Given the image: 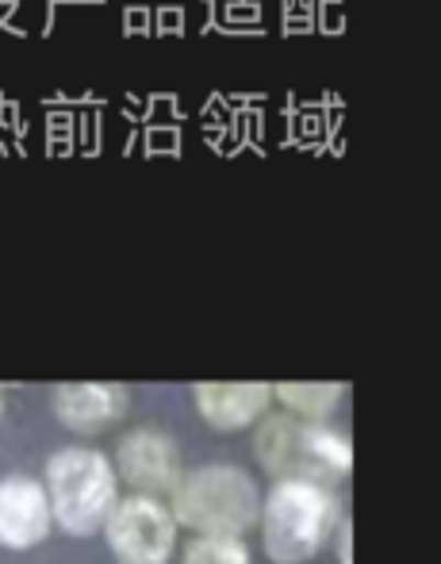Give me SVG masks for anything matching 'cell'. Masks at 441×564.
Listing matches in <instances>:
<instances>
[{"mask_svg":"<svg viewBox=\"0 0 441 564\" xmlns=\"http://www.w3.org/2000/svg\"><path fill=\"white\" fill-rule=\"evenodd\" d=\"M4 411H8V403H4V392H0V419H4Z\"/></svg>","mask_w":441,"mask_h":564,"instance_id":"cell-28","label":"cell"},{"mask_svg":"<svg viewBox=\"0 0 441 564\" xmlns=\"http://www.w3.org/2000/svg\"><path fill=\"white\" fill-rule=\"evenodd\" d=\"M54 534L43 480L27 473L0 476V550L31 553Z\"/></svg>","mask_w":441,"mask_h":564,"instance_id":"cell-7","label":"cell"},{"mask_svg":"<svg viewBox=\"0 0 441 564\" xmlns=\"http://www.w3.org/2000/svg\"><path fill=\"white\" fill-rule=\"evenodd\" d=\"M100 538L115 564H169L180 542V527L165 499L123 496L108 514Z\"/></svg>","mask_w":441,"mask_h":564,"instance_id":"cell-5","label":"cell"},{"mask_svg":"<svg viewBox=\"0 0 441 564\" xmlns=\"http://www.w3.org/2000/svg\"><path fill=\"white\" fill-rule=\"evenodd\" d=\"M350 542H353V527H350V514H345V519H342V522H338L334 538H330L327 553H330V550H334V557H338V564H353Z\"/></svg>","mask_w":441,"mask_h":564,"instance_id":"cell-21","label":"cell"},{"mask_svg":"<svg viewBox=\"0 0 441 564\" xmlns=\"http://www.w3.org/2000/svg\"><path fill=\"white\" fill-rule=\"evenodd\" d=\"M139 139H143L146 158H180V147H185L180 127H143Z\"/></svg>","mask_w":441,"mask_h":564,"instance_id":"cell-14","label":"cell"},{"mask_svg":"<svg viewBox=\"0 0 441 564\" xmlns=\"http://www.w3.org/2000/svg\"><path fill=\"white\" fill-rule=\"evenodd\" d=\"M169 511L192 538H246L262 511V484L234 460H208L185 468L169 496Z\"/></svg>","mask_w":441,"mask_h":564,"instance_id":"cell-2","label":"cell"},{"mask_svg":"<svg viewBox=\"0 0 441 564\" xmlns=\"http://www.w3.org/2000/svg\"><path fill=\"white\" fill-rule=\"evenodd\" d=\"M345 395H350V384H338V380L330 384H273V408L299 423H330Z\"/></svg>","mask_w":441,"mask_h":564,"instance_id":"cell-10","label":"cell"},{"mask_svg":"<svg viewBox=\"0 0 441 564\" xmlns=\"http://www.w3.org/2000/svg\"><path fill=\"white\" fill-rule=\"evenodd\" d=\"M58 4H104V0H58Z\"/></svg>","mask_w":441,"mask_h":564,"instance_id":"cell-27","label":"cell"},{"mask_svg":"<svg viewBox=\"0 0 441 564\" xmlns=\"http://www.w3.org/2000/svg\"><path fill=\"white\" fill-rule=\"evenodd\" d=\"M200 134H203V142L216 150V154L227 158V131H223V127H200Z\"/></svg>","mask_w":441,"mask_h":564,"instance_id":"cell-23","label":"cell"},{"mask_svg":"<svg viewBox=\"0 0 441 564\" xmlns=\"http://www.w3.org/2000/svg\"><path fill=\"white\" fill-rule=\"evenodd\" d=\"M139 127H131V134H128V142H123V154H135V147H139Z\"/></svg>","mask_w":441,"mask_h":564,"instance_id":"cell-26","label":"cell"},{"mask_svg":"<svg viewBox=\"0 0 441 564\" xmlns=\"http://www.w3.org/2000/svg\"><path fill=\"white\" fill-rule=\"evenodd\" d=\"M180 564H254L246 538H192Z\"/></svg>","mask_w":441,"mask_h":564,"instance_id":"cell-11","label":"cell"},{"mask_svg":"<svg viewBox=\"0 0 441 564\" xmlns=\"http://www.w3.org/2000/svg\"><path fill=\"white\" fill-rule=\"evenodd\" d=\"M154 35H173V39L185 35V8L177 0H169V4H162L154 12Z\"/></svg>","mask_w":441,"mask_h":564,"instance_id":"cell-16","label":"cell"},{"mask_svg":"<svg viewBox=\"0 0 441 564\" xmlns=\"http://www.w3.org/2000/svg\"><path fill=\"white\" fill-rule=\"evenodd\" d=\"M250 434L254 460L273 480H315L334 488L353 468L350 434L330 423H299L273 408Z\"/></svg>","mask_w":441,"mask_h":564,"instance_id":"cell-4","label":"cell"},{"mask_svg":"<svg viewBox=\"0 0 441 564\" xmlns=\"http://www.w3.org/2000/svg\"><path fill=\"white\" fill-rule=\"evenodd\" d=\"M192 408L216 434H246L273 411V384H196Z\"/></svg>","mask_w":441,"mask_h":564,"instance_id":"cell-9","label":"cell"},{"mask_svg":"<svg viewBox=\"0 0 441 564\" xmlns=\"http://www.w3.org/2000/svg\"><path fill=\"white\" fill-rule=\"evenodd\" d=\"M311 23H315V31H319V35H342V31H345L342 0H315Z\"/></svg>","mask_w":441,"mask_h":564,"instance_id":"cell-15","label":"cell"},{"mask_svg":"<svg viewBox=\"0 0 441 564\" xmlns=\"http://www.w3.org/2000/svg\"><path fill=\"white\" fill-rule=\"evenodd\" d=\"M185 112H180V100L173 93H150L146 97V119L143 127H185Z\"/></svg>","mask_w":441,"mask_h":564,"instance_id":"cell-13","label":"cell"},{"mask_svg":"<svg viewBox=\"0 0 441 564\" xmlns=\"http://www.w3.org/2000/svg\"><path fill=\"white\" fill-rule=\"evenodd\" d=\"M123 35H146L154 39V12H150L146 4H131L128 12H123Z\"/></svg>","mask_w":441,"mask_h":564,"instance_id":"cell-17","label":"cell"},{"mask_svg":"<svg viewBox=\"0 0 441 564\" xmlns=\"http://www.w3.org/2000/svg\"><path fill=\"white\" fill-rule=\"evenodd\" d=\"M128 411L131 392L123 384H58L51 392V415L77 438H100L115 431Z\"/></svg>","mask_w":441,"mask_h":564,"instance_id":"cell-8","label":"cell"},{"mask_svg":"<svg viewBox=\"0 0 441 564\" xmlns=\"http://www.w3.org/2000/svg\"><path fill=\"white\" fill-rule=\"evenodd\" d=\"M242 119H246V150L265 158V108H246Z\"/></svg>","mask_w":441,"mask_h":564,"instance_id":"cell-18","label":"cell"},{"mask_svg":"<svg viewBox=\"0 0 441 564\" xmlns=\"http://www.w3.org/2000/svg\"><path fill=\"white\" fill-rule=\"evenodd\" d=\"M345 503L330 484L315 480H273L262 491V511H257V538L262 553L273 564H311L327 553L338 522L345 519Z\"/></svg>","mask_w":441,"mask_h":564,"instance_id":"cell-1","label":"cell"},{"mask_svg":"<svg viewBox=\"0 0 441 564\" xmlns=\"http://www.w3.org/2000/svg\"><path fill=\"white\" fill-rule=\"evenodd\" d=\"M108 457H112V468L120 476V488H131V496H150L169 503L173 488L185 476L180 446L162 426H135V431L120 434Z\"/></svg>","mask_w":441,"mask_h":564,"instance_id":"cell-6","label":"cell"},{"mask_svg":"<svg viewBox=\"0 0 441 564\" xmlns=\"http://www.w3.org/2000/svg\"><path fill=\"white\" fill-rule=\"evenodd\" d=\"M231 108L223 105V93H211L208 100H203V108H200V127H231Z\"/></svg>","mask_w":441,"mask_h":564,"instance_id":"cell-19","label":"cell"},{"mask_svg":"<svg viewBox=\"0 0 441 564\" xmlns=\"http://www.w3.org/2000/svg\"><path fill=\"white\" fill-rule=\"evenodd\" d=\"M104 108H81L77 112V127H74V142L85 158H100V147H104Z\"/></svg>","mask_w":441,"mask_h":564,"instance_id":"cell-12","label":"cell"},{"mask_svg":"<svg viewBox=\"0 0 441 564\" xmlns=\"http://www.w3.org/2000/svg\"><path fill=\"white\" fill-rule=\"evenodd\" d=\"M43 488L54 530L66 538H97L123 499L112 457L97 446H62L46 457Z\"/></svg>","mask_w":441,"mask_h":564,"instance_id":"cell-3","label":"cell"},{"mask_svg":"<svg viewBox=\"0 0 441 564\" xmlns=\"http://www.w3.org/2000/svg\"><path fill=\"white\" fill-rule=\"evenodd\" d=\"M280 15H304V20H311L315 0H280Z\"/></svg>","mask_w":441,"mask_h":564,"instance_id":"cell-24","label":"cell"},{"mask_svg":"<svg viewBox=\"0 0 441 564\" xmlns=\"http://www.w3.org/2000/svg\"><path fill=\"white\" fill-rule=\"evenodd\" d=\"M74 127H77V112H62V108L46 112V139H74Z\"/></svg>","mask_w":441,"mask_h":564,"instance_id":"cell-20","label":"cell"},{"mask_svg":"<svg viewBox=\"0 0 441 564\" xmlns=\"http://www.w3.org/2000/svg\"><path fill=\"white\" fill-rule=\"evenodd\" d=\"M315 23L304 20V15H280V35L285 39H296V35H311Z\"/></svg>","mask_w":441,"mask_h":564,"instance_id":"cell-22","label":"cell"},{"mask_svg":"<svg viewBox=\"0 0 441 564\" xmlns=\"http://www.w3.org/2000/svg\"><path fill=\"white\" fill-rule=\"evenodd\" d=\"M77 142L74 139H46V158H74Z\"/></svg>","mask_w":441,"mask_h":564,"instance_id":"cell-25","label":"cell"},{"mask_svg":"<svg viewBox=\"0 0 441 564\" xmlns=\"http://www.w3.org/2000/svg\"><path fill=\"white\" fill-rule=\"evenodd\" d=\"M135 4H146V0H135ZM162 4H169V0H162Z\"/></svg>","mask_w":441,"mask_h":564,"instance_id":"cell-29","label":"cell"}]
</instances>
